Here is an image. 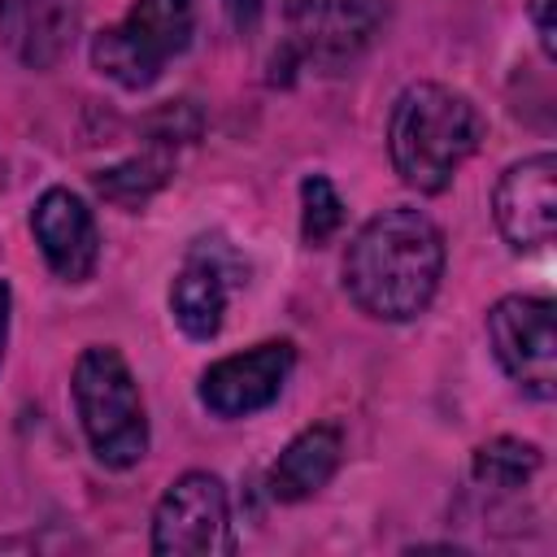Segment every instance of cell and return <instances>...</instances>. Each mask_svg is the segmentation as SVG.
I'll return each mask as SVG.
<instances>
[{"label":"cell","instance_id":"6da1fadb","mask_svg":"<svg viewBox=\"0 0 557 557\" xmlns=\"http://www.w3.org/2000/svg\"><path fill=\"white\" fill-rule=\"evenodd\" d=\"M444 274V235L418 209L374 213L344 252V292L348 300L379 322L418 318Z\"/></svg>","mask_w":557,"mask_h":557},{"label":"cell","instance_id":"7a4b0ae2","mask_svg":"<svg viewBox=\"0 0 557 557\" xmlns=\"http://www.w3.org/2000/svg\"><path fill=\"white\" fill-rule=\"evenodd\" d=\"M483 117L470 104V96L444 87V83H409L387 122V148L392 165L405 187L435 196L453 183L461 161L479 148Z\"/></svg>","mask_w":557,"mask_h":557},{"label":"cell","instance_id":"3957f363","mask_svg":"<svg viewBox=\"0 0 557 557\" xmlns=\"http://www.w3.org/2000/svg\"><path fill=\"white\" fill-rule=\"evenodd\" d=\"M74 409L91 453L109 470H126L148 453V413L126 357L113 344H91L74 361Z\"/></svg>","mask_w":557,"mask_h":557},{"label":"cell","instance_id":"277c9868","mask_svg":"<svg viewBox=\"0 0 557 557\" xmlns=\"http://www.w3.org/2000/svg\"><path fill=\"white\" fill-rule=\"evenodd\" d=\"M196 0H135L117 26L91 39V65L126 91L152 87L161 70L191 44Z\"/></svg>","mask_w":557,"mask_h":557},{"label":"cell","instance_id":"5b68a950","mask_svg":"<svg viewBox=\"0 0 557 557\" xmlns=\"http://www.w3.org/2000/svg\"><path fill=\"white\" fill-rule=\"evenodd\" d=\"M487 339L500 370L535 400L557 396V309L548 296H505L487 309Z\"/></svg>","mask_w":557,"mask_h":557},{"label":"cell","instance_id":"8992f818","mask_svg":"<svg viewBox=\"0 0 557 557\" xmlns=\"http://www.w3.org/2000/svg\"><path fill=\"white\" fill-rule=\"evenodd\" d=\"M157 557H209L231 553V500L226 483L209 470L178 474L152 513Z\"/></svg>","mask_w":557,"mask_h":557},{"label":"cell","instance_id":"52a82bcc","mask_svg":"<svg viewBox=\"0 0 557 557\" xmlns=\"http://www.w3.org/2000/svg\"><path fill=\"white\" fill-rule=\"evenodd\" d=\"M383 0H287V52L305 65L339 70L370 48Z\"/></svg>","mask_w":557,"mask_h":557},{"label":"cell","instance_id":"ba28073f","mask_svg":"<svg viewBox=\"0 0 557 557\" xmlns=\"http://www.w3.org/2000/svg\"><path fill=\"white\" fill-rule=\"evenodd\" d=\"M492 213L509 248L544 252L557 235V157L535 152L513 161L492 191Z\"/></svg>","mask_w":557,"mask_h":557},{"label":"cell","instance_id":"9c48e42d","mask_svg":"<svg viewBox=\"0 0 557 557\" xmlns=\"http://www.w3.org/2000/svg\"><path fill=\"white\" fill-rule=\"evenodd\" d=\"M292 366L296 348L287 339H265L248 352L222 357L200 374V405L213 418H248L278 400Z\"/></svg>","mask_w":557,"mask_h":557},{"label":"cell","instance_id":"30bf717a","mask_svg":"<svg viewBox=\"0 0 557 557\" xmlns=\"http://www.w3.org/2000/svg\"><path fill=\"white\" fill-rule=\"evenodd\" d=\"M30 231L57 278L83 283L100 261V235L91 209L70 187H48L30 209Z\"/></svg>","mask_w":557,"mask_h":557},{"label":"cell","instance_id":"8fae6325","mask_svg":"<svg viewBox=\"0 0 557 557\" xmlns=\"http://www.w3.org/2000/svg\"><path fill=\"white\" fill-rule=\"evenodd\" d=\"M78 30L74 0H0V44L26 70H52Z\"/></svg>","mask_w":557,"mask_h":557},{"label":"cell","instance_id":"7c38bea8","mask_svg":"<svg viewBox=\"0 0 557 557\" xmlns=\"http://www.w3.org/2000/svg\"><path fill=\"white\" fill-rule=\"evenodd\" d=\"M339 453H344V440H339L335 426H326V422L322 426H305L278 453V461L270 466V479H265L270 496L292 505V500H305V496L322 492L331 483V474L339 470Z\"/></svg>","mask_w":557,"mask_h":557},{"label":"cell","instance_id":"4fadbf2b","mask_svg":"<svg viewBox=\"0 0 557 557\" xmlns=\"http://www.w3.org/2000/svg\"><path fill=\"white\" fill-rule=\"evenodd\" d=\"M170 313L191 339H213L222 331V313H226V274H222V265H213L205 257H191L178 270V278L170 283Z\"/></svg>","mask_w":557,"mask_h":557},{"label":"cell","instance_id":"5bb4252c","mask_svg":"<svg viewBox=\"0 0 557 557\" xmlns=\"http://www.w3.org/2000/svg\"><path fill=\"white\" fill-rule=\"evenodd\" d=\"M544 453L531 440H513V435H496L487 444L474 448L470 457V474L479 487L487 492H518L535 470H540Z\"/></svg>","mask_w":557,"mask_h":557},{"label":"cell","instance_id":"9a60e30c","mask_svg":"<svg viewBox=\"0 0 557 557\" xmlns=\"http://www.w3.org/2000/svg\"><path fill=\"white\" fill-rule=\"evenodd\" d=\"M165 178H170V148L152 144L148 152L126 157V161L113 165V170H100L91 183H96V191H100L104 200H113V205H122V209H135V205H144Z\"/></svg>","mask_w":557,"mask_h":557},{"label":"cell","instance_id":"2e32d148","mask_svg":"<svg viewBox=\"0 0 557 557\" xmlns=\"http://www.w3.org/2000/svg\"><path fill=\"white\" fill-rule=\"evenodd\" d=\"M300 235H305V244L309 248H318V244H326L335 231H339V222H344V200H339V191L331 187V178H322V174H309L305 183H300Z\"/></svg>","mask_w":557,"mask_h":557},{"label":"cell","instance_id":"e0dca14e","mask_svg":"<svg viewBox=\"0 0 557 557\" xmlns=\"http://www.w3.org/2000/svg\"><path fill=\"white\" fill-rule=\"evenodd\" d=\"M531 22L540 35L544 57H557V26H553V0H531Z\"/></svg>","mask_w":557,"mask_h":557},{"label":"cell","instance_id":"ac0fdd59","mask_svg":"<svg viewBox=\"0 0 557 557\" xmlns=\"http://www.w3.org/2000/svg\"><path fill=\"white\" fill-rule=\"evenodd\" d=\"M222 4H226V13H231L235 30H252L257 17H261V0H222Z\"/></svg>","mask_w":557,"mask_h":557},{"label":"cell","instance_id":"d6986e66","mask_svg":"<svg viewBox=\"0 0 557 557\" xmlns=\"http://www.w3.org/2000/svg\"><path fill=\"white\" fill-rule=\"evenodd\" d=\"M4 339H9V283L0 278V357H4Z\"/></svg>","mask_w":557,"mask_h":557}]
</instances>
